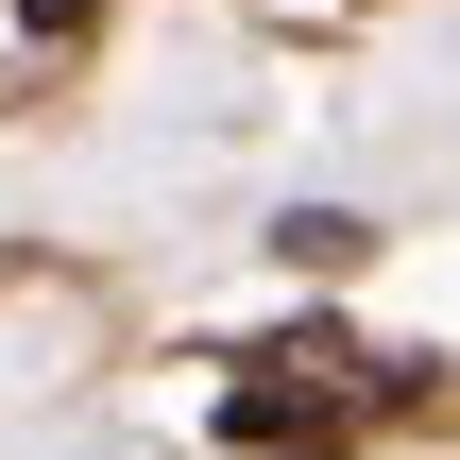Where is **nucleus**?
<instances>
[{
  "mask_svg": "<svg viewBox=\"0 0 460 460\" xmlns=\"http://www.w3.org/2000/svg\"><path fill=\"white\" fill-rule=\"evenodd\" d=\"M273 256H290V273H358V256H376V222H341V205H290V222H273Z\"/></svg>",
  "mask_w": 460,
  "mask_h": 460,
  "instance_id": "obj_1",
  "label": "nucleus"
},
{
  "mask_svg": "<svg viewBox=\"0 0 460 460\" xmlns=\"http://www.w3.org/2000/svg\"><path fill=\"white\" fill-rule=\"evenodd\" d=\"M0 17H17L34 51H85V34H102V0H0Z\"/></svg>",
  "mask_w": 460,
  "mask_h": 460,
  "instance_id": "obj_2",
  "label": "nucleus"
}]
</instances>
